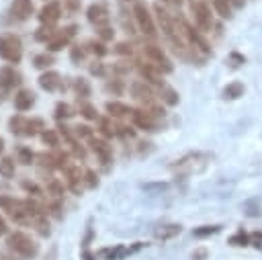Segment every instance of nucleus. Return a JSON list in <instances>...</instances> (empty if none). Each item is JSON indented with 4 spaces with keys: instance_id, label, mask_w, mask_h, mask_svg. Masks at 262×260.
I'll return each instance as SVG.
<instances>
[{
    "instance_id": "423d86ee",
    "label": "nucleus",
    "mask_w": 262,
    "mask_h": 260,
    "mask_svg": "<svg viewBox=\"0 0 262 260\" xmlns=\"http://www.w3.org/2000/svg\"><path fill=\"white\" fill-rule=\"evenodd\" d=\"M141 51H143L147 63L154 66L158 72H162V74H172L174 66H172V61L168 59V55L164 53V49H162L160 45H156V43H145V45L141 47Z\"/></svg>"
},
{
    "instance_id": "f704fd0d",
    "label": "nucleus",
    "mask_w": 262,
    "mask_h": 260,
    "mask_svg": "<svg viewBox=\"0 0 262 260\" xmlns=\"http://www.w3.org/2000/svg\"><path fill=\"white\" fill-rule=\"evenodd\" d=\"M221 231V225H201V227H194L192 235L194 237H209V235H215Z\"/></svg>"
},
{
    "instance_id": "37998d69",
    "label": "nucleus",
    "mask_w": 262,
    "mask_h": 260,
    "mask_svg": "<svg viewBox=\"0 0 262 260\" xmlns=\"http://www.w3.org/2000/svg\"><path fill=\"white\" fill-rule=\"evenodd\" d=\"M227 63H229L231 68H237V66H242V63H246V57H244L242 53H237V51H231L229 57H227Z\"/></svg>"
},
{
    "instance_id": "c85d7f7f",
    "label": "nucleus",
    "mask_w": 262,
    "mask_h": 260,
    "mask_svg": "<svg viewBox=\"0 0 262 260\" xmlns=\"http://www.w3.org/2000/svg\"><path fill=\"white\" fill-rule=\"evenodd\" d=\"M78 111H80V115H82L84 119H88V121H98V119H100L98 113H96V109H94L88 100H78Z\"/></svg>"
},
{
    "instance_id": "09e8293b",
    "label": "nucleus",
    "mask_w": 262,
    "mask_h": 260,
    "mask_svg": "<svg viewBox=\"0 0 262 260\" xmlns=\"http://www.w3.org/2000/svg\"><path fill=\"white\" fill-rule=\"evenodd\" d=\"M106 90H108V92H115V94H121V90H123L121 80L115 78V82H108V84H106Z\"/></svg>"
},
{
    "instance_id": "473e14b6",
    "label": "nucleus",
    "mask_w": 262,
    "mask_h": 260,
    "mask_svg": "<svg viewBox=\"0 0 262 260\" xmlns=\"http://www.w3.org/2000/svg\"><path fill=\"white\" fill-rule=\"evenodd\" d=\"M41 139H43L45 145H49V147H53V149H57V145H59V133H57L55 129H45V131L41 133Z\"/></svg>"
},
{
    "instance_id": "f257e3e1",
    "label": "nucleus",
    "mask_w": 262,
    "mask_h": 260,
    "mask_svg": "<svg viewBox=\"0 0 262 260\" xmlns=\"http://www.w3.org/2000/svg\"><path fill=\"white\" fill-rule=\"evenodd\" d=\"M6 244H8V248L16 256H20L25 260H33V258L39 256V244L29 233H25V231H12V233H8Z\"/></svg>"
},
{
    "instance_id": "4be33fe9",
    "label": "nucleus",
    "mask_w": 262,
    "mask_h": 260,
    "mask_svg": "<svg viewBox=\"0 0 262 260\" xmlns=\"http://www.w3.org/2000/svg\"><path fill=\"white\" fill-rule=\"evenodd\" d=\"M27 119H29V117H23V115L10 117V121H8L10 133H12V135H25V137H27Z\"/></svg>"
},
{
    "instance_id": "0eeeda50",
    "label": "nucleus",
    "mask_w": 262,
    "mask_h": 260,
    "mask_svg": "<svg viewBox=\"0 0 262 260\" xmlns=\"http://www.w3.org/2000/svg\"><path fill=\"white\" fill-rule=\"evenodd\" d=\"M190 14H192L199 31L209 33L213 29V14H211V8L205 0H192L190 2Z\"/></svg>"
},
{
    "instance_id": "4468645a",
    "label": "nucleus",
    "mask_w": 262,
    "mask_h": 260,
    "mask_svg": "<svg viewBox=\"0 0 262 260\" xmlns=\"http://www.w3.org/2000/svg\"><path fill=\"white\" fill-rule=\"evenodd\" d=\"M39 20L41 25H55L61 18V4L57 0H49L41 10H39Z\"/></svg>"
},
{
    "instance_id": "a211bd4d",
    "label": "nucleus",
    "mask_w": 262,
    "mask_h": 260,
    "mask_svg": "<svg viewBox=\"0 0 262 260\" xmlns=\"http://www.w3.org/2000/svg\"><path fill=\"white\" fill-rule=\"evenodd\" d=\"M35 104V92L29 90V88H20L16 94H14V109L18 113H25V111H31V106Z\"/></svg>"
},
{
    "instance_id": "9d476101",
    "label": "nucleus",
    "mask_w": 262,
    "mask_h": 260,
    "mask_svg": "<svg viewBox=\"0 0 262 260\" xmlns=\"http://www.w3.org/2000/svg\"><path fill=\"white\" fill-rule=\"evenodd\" d=\"M86 18H88V23H90V25H94L96 29L108 27V23H111V14H108L106 4H102V2L90 4V6H88V10H86Z\"/></svg>"
},
{
    "instance_id": "c03bdc74",
    "label": "nucleus",
    "mask_w": 262,
    "mask_h": 260,
    "mask_svg": "<svg viewBox=\"0 0 262 260\" xmlns=\"http://www.w3.org/2000/svg\"><path fill=\"white\" fill-rule=\"evenodd\" d=\"M98 37H100V41H113L115 31L111 27H102V29H98Z\"/></svg>"
},
{
    "instance_id": "3c124183",
    "label": "nucleus",
    "mask_w": 262,
    "mask_h": 260,
    "mask_svg": "<svg viewBox=\"0 0 262 260\" xmlns=\"http://www.w3.org/2000/svg\"><path fill=\"white\" fill-rule=\"evenodd\" d=\"M207 258V250H196L192 252V260H205Z\"/></svg>"
},
{
    "instance_id": "1a4fd4ad",
    "label": "nucleus",
    "mask_w": 262,
    "mask_h": 260,
    "mask_svg": "<svg viewBox=\"0 0 262 260\" xmlns=\"http://www.w3.org/2000/svg\"><path fill=\"white\" fill-rule=\"evenodd\" d=\"M76 25H68V27H63V29H57L55 31V35L51 37V41L47 43V51H59V49H63V47H68L70 43H72V39L76 37Z\"/></svg>"
},
{
    "instance_id": "13d9d810",
    "label": "nucleus",
    "mask_w": 262,
    "mask_h": 260,
    "mask_svg": "<svg viewBox=\"0 0 262 260\" xmlns=\"http://www.w3.org/2000/svg\"><path fill=\"white\" fill-rule=\"evenodd\" d=\"M190 2H192V0H190Z\"/></svg>"
},
{
    "instance_id": "f8f14e48",
    "label": "nucleus",
    "mask_w": 262,
    "mask_h": 260,
    "mask_svg": "<svg viewBox=\"0 0 262 260\" xmlns=\"http://www.w3.org/2000/svg\"><path fill=\"white\" fill-rule=\"evenodd\" d=\"M88 145H90V149L94 151V156L100 160V164H102L104 168H108L111 162H113V147L108 145V141H106L104 137H92V139L88 141Z\"/></svg>"
},
{
    "instance_id": "2f4dec72",
    "label": "nucleus",
    "mask_w": 262,
    "mask_h": 260,
    "mask_svg": "<svg viewBox=\"0 0 262 260\" xmlns=\"http://www.w3.org/2000/svg\"><path fill=\"white\" fill-rule=\"evenodd\" d=\"M86 49H88V51H92L96 57H104V55L108 53V49H106L104 41H100V39H98V41H96V39L88 41V43H86Z\"/></svg>"
},
{
    "instance_id": "79ce46f5",
    "label": "nucleus",
    "mask_w": 262,
    "mask_h": 260,
    "mask_svg": "<svg viewBox=\"0 0 262 260\" xmlns=\"http://www.w3.org/2000/svg\"><path fill=\"white\" fill-rule=\"evenodd\" d=\"M84 182H86L88 188H96V186H98V176H96V172L90 170V168H86V170H84Z\"/></svg>"
},
{
    "instance_id": "ddd939ff",
    "label": "nucleus",
    "mask_w": 262,
    "mask_h": 260,
    "mask_svg": "<svg viewBox=\"0 0 262 260\" xmlns=\"http://www.w3.org/2000/svg\"><path fill=\"white\" fill-rule=\"evenodd\" d=\"M33 10H35V8H33V0H12L8 14H10V20L23 23V20L31 18Z\"/></svg>"
},
{
    "instance_id": "6e6552de",
    "label": "nucleus",
    "mask_w": 262,
    "mask_h": 260,
    "mask_svg": "<svg viewBox=\"0 0 262 260\" xmlns=\"http://www.w3.org/2000/svg\"><path fill=\"white\" fill-rule=\"evenodd\" d=\"M20 84V74L12 66L0 68V100H4Z\"/></svg>"
},
{
    "instance_id": "8fccbe9b",
    "label": "nucleus",
    "mask_w": 262,
    "mask_h": 260,
    "mask_svg": "<svg viewBox=\"0 0 262 260\" xmlns=\"http://www.w3.org/2000/svg\"><path fill=\"white\" fill-rule=\"evenodd\" d=\"M90 74H92V76H104V66H102L100 61H94V63L90 66Z\"/></svg>"
},
{
    "instance_id": "f03ea898",
    "label": "nucleus",
    "mask_w": 262,
    "mask_h": 260,
    "mask_svg": "<svg viewBox=\"0 0 262 260\" xmlns=\"http://www.w3.org/2000/svg\"><path fill=\"white\" fill-rule=\"evenodd\" d=\"M131 8H133V20H135L137 29H139L145 37L154 39V37L158 35V31H156L158 25H156L154 14L149 12V6H147L143 0H135V2L131 4Z\"/></svg>"
},
{
    "instance_id": "a19ab883",
    "label": "nucleus",
    "mask_w": 262,
    "mask_h": 260,
    "mask_svg": "<svg viewBox=\"0 0 262 260\" xmlns=\"http://www.w3.org/2000/svg\"><path fill=\"white\" fill-rule=\"evenodd\" d=\"M20 186L29 192V194H35V197H41L43 194V188L37 184V182H33V180H29V178H25L23 182H20Z\"/></svg>"
},
{
    "instance_id": "c9c22d12",
    "label": "nucleus",
    "mask_w": 262,
    "mask_h": 260,
    "mask_svg": "<svg viewBox=\"0 0 262 260\" xmlns=\"http://www.w3.org/2000/svg\"><path fill=\"white\" fill-rule=\"evenodd\" d=\"M37 160H39V166L43 168V170H53V168H57V162H55V156L53 154H37Z\"/></svg>"
},
{
    "instance_id": "bb28decb",
    "label": "nucleus",
    "mask_w": 262,
    "mask_h": 260,
    "mask_svg": "<svg viewBox=\"0 0 262 260\" xmlns=\"http://www.w3.org/2000/svg\"><path fill=\"white\" fill-rule=\"evenodd\" d=\"M14 170H16L14 158L2 156V158H0V176H2V178H12V176H14Z\"/></svg>"
},
{
    "instance_id": "9b49d317",
    "label": "nucleus",
    "mask_w": 262,
    "mask_h": 260,
    "mask_svg": "<svg viewBox=\"0 0 262 260\" xmlns=\"http://www.w3.org/2000/svg\"><path fill=\"white\" fill-rule=\"evenodd\" d=\"M131 121H133V125H135L137 129H141V131H147V133L158 131V117L151 115V113L145 111V109H135L133 115H131Z\"/></svg>"
},
{
    "instance_id": "393cba45",
    "label": "nucleus",
    "mask_w": 262,
    "mask_h": 260,
    "mask_svg": "<svg viewBox=\"0 0 262 260\" xmlns=\"http://www.w3.org/2000/svg\"><path fill=\"white\" fill-rule=\"evenodd\" d=\"M53 63H55V59H53L51 51H43V53H37V55L33 57V66H35L37 70H45V72H47Z\"/></svg>"
},
{
    "instance_id": "39448f33",
    "label": "nucleus",
    "mask_w": 262,
    "mask_h": 260,
    "mask_svg": "<svg viewBox=\"0 0 262 260\" xmlns=\"http://www.w3.org/2000/svg\"><path fill=\"white\" fill-rule=\"evenodd\" d=\"M0 57L8 63H20L23 41L14 33H0Z\"/></svg>"
},
{
    "instance_id": "cd10ccee",
    "label": "nucleus",
    "mask_w": 262,
    "mask_h": 260,
    "mask_svg": "<svg viewBox=\"0 0 262 260\" xmlns=\"http://www.w3.org/2000/svg\"><path fill=\"white\" fill-rule=\"evenodd\" d=\"M244 94V84L242 82H229L225 88H223V98H229V100H235Z\"/></svg>"
},
{
    "instance_id": "7c9ffc66",
    "label": "nucleus",
    "mask_w": 262,
    "mask_h": 260,
    "mask_svg": "<svg viewBox=\"0 0 262 260\" xmlns=\"http://www.w3.org/2000/svg\"><path fill=\"white\" fill-rule=\"evenodd\" d=\"M74 115V109L68 104V102H57L55 104V109H53V117L57 119V121H66V119H70Z\"/></svg>"
},
{
    "instance_id": "de8ad7c7",
    "label": "nucleus",
    "mask_w": 262,
    "mask_h": 260,
    "mask_svg": "<svg viewBox=\"0 0 262 260\" xmlns=\"http://www.w3.org/2000/svg\"><path fill=\"white\" fill-rule=\"evenodd\" d=\"M115 53H119V55H131V53H133V49H131V45H129V43H119V45L115 47Z\"/></svg>"
},
{
    "instance_id": "f3484780",
    "label": "nucleus",
    "mask_w": 262,
    "mask_h": 260,
    "mask_svg": "<svg viewBox=\"0 0 262 260\" xmlns=\"http://www.w3.org/2000/svg\"><path fill=\"white\" fill-rule=\"evenodd\" d=\"M63 178H66V186L72 190V192H80V186H82V182H84V172H80V168L78 166H66L63 168Z\"/></svg>"
},
{
    "instance_id": "49530a36",
    "label": "nucleus",
    "mask_w": 262,
    "mask_h": 260,
    "mask_svg": "<svg viewBox=\"0 0 262 260\" xmlns=\"http://www.w3.org/2000/svg\"><path fill=\"white\" fill-rule=\"evenodd\" d=\"M63 8H66L70 14H74V12L80 10V0H63Z\"/></svg>"
},
{
    "instance_id": "6e6d98bb",
    "label": "nucleus",
    "mask_w": 262,
    "mask_h": 260,
    "mask_svg": "<svg viewBox=\"0 0 262 260\" xmlns=\"http://www.w3.org/2000/svg\"><path fill=\"white\" fill-rule=\"evenodd\" d=\"M133 2H135V0H119L121 6H129V4H133Z\"/></svg>"
},
{
    "instance_id": "2eb2a0df",
    "label": "nucleus",
    "mask_w": 262,
    "mask_h": 260,
    "mask_svg": "<svg viewBox=\"0 0 262 260\" xmlns=\"http://www.w3.org/2000/svg\"><path fill=\"white\" fill-rule=\"evenodd\" d=\"M39 86L47 92H55V90H61L63 88V80H61V74L55 72V70H47L39 76Z\"/></svg>"
},
{
    "instance_id": "20e7f679",
    "label": "nucleus",
    "mask_w": 262,
    "mask_h": 260,
    "mask_svg": "<svg viewBox=\"0 0 262 260\" xmlns=\"http://www.w3.org/2000/svg\"><path fill=\"white\" fill-rule=\"evenodd\" d=\"M0 209L6 211V215L14 221V223H20V225H31V215H29V209H27V201H20V199H14L10 194H0Z\"/></svg>"
},
{
    "instance_id": "aec40b11",
    "label": "nucleus",
    "mask_w": 262,
    "mask_h": 260,
    "mask_svg": "<svg viewBox=\"0 0 262 260\" xmlns=\"http://www.w3.org/2000/svg\"><path fill=\"white\" fill-rule=\"evenodd\" d=\"M135 109H131L129 104L125 102H119V100H108L106 102V113L108 117H131Z\"/></svg>"
},
{
    "instance_id": "b1692460",
    "label": "nucleus",
    "mask_w": 262,
    "mask_h": 260,
    "mask_svg": "<svg viewBox=\"0 0 262 260\" xmlns=\"http://www.w3.org/2000/svg\"><path fill=\"white\" fill-rule=\"evenodd\" d=\"M182 231V227L178 225V223H168V225H162V227H158L156 229V237L158 240H172L174 235H178Z\"/></svg>"
},
{
    "instance_id": "6ab92c4d",
    "label": "nucleus",
    "mask_w": 262,
    "mask_h": 260,
    "mask_svg": "<svg viewBox=\"0 0 262 260\" xmlns=\"http://www.w3.org/2000/svg\"><path fill=\"white\" fill-rule=\"evenodd\" d=\"M72 90L76 92L78 100H86V98L92 94V86H90V82H88L86 78H82V76H78V78L72 80Z\"/></svg>"
},
{
    "instance_id": "412c9836",
    "label": "nucleus",
    "mask_w": 262,
    "mask_h": 260,
    "mask_svg": "<svg viewBox=\"0 0 262 260\" xmlns=\"http://www.w3.org/2000/svg\"><path fill=\"white\" fill-rule=\"evenodd\" d=\"M158 92V98L164 102V104H168V106H174V104H178V92L172 88V86H168V84H164L160 90H156Z\"/></svg>"
},
{
    "instance_id": "5fc2aeb1",
    "label": "nucleus",
    "mask_w": 262,
    "mask_h": 260,
    "mask_svg": "<svg viewBox=\"0 0 262 260\" xmlns=\"http://www.w3.org/2000/svg\"><path fill=\"white\" fill-rule=\"evenodd\" d=\"M231 2V6H235V8H242L244 6V0H229Z\"/></svg>"
},
{
    "instance_id": "e433bc0d",
    "label": "nucleus",
    "mask_w": 262,
    "mask_h": 260,
    "mask_svg": "<svg viewBox=\"0 0 262 260\" xmlns=\"http://www.w3.org/2000/svg\"><path fill=\"white\" fill-rule=\"evenodd\" d=\"M70 59L74 63H82L86 59V47L84 45H72L70 47Z\"/></svg>"
},
{
    "instance_id": "ea45409f",
    "label": "nucleus",
    "mask_w": 262,
    "mask_h": 260,
    "mask_svg": "<svg viewBox=\"0 0 262 260\" xmlns=\"http://www.w3.org/2000/svg\"><path fill=\"white\" fill-rule=\"evenodd\" d=\"M74 129V135L78 137V139H86V141H90L92 137H94V131L88 127V125H76V127H72Z\"/></svg>"
},
{
    "instance_id": "4c0bfd02",
    "label": "nucleus",
    "mask_w": 262,
    "mask_h": 260,
    "mask_svg": "<svg viewBox=\"0 0 262 260\" xmlns=\"http://www.w3.org/2000/svg\"><path fill=\"white\" fill-rule=\"evenodd\" d=\"M47 192L53 194L55 199H59V197L63 194V182L57 180V178H49V180H47Z\"/></svg>"
},
{
    "instance_id": "c756f323",
    "label": "nucleus",
    "mask_w": 262,
    "mask_h": 260,
    "mask_svg": "<svg viewBox=\"0 0 262 260\" xmlns=\"http://www.w3.org/2000/svg\"><path fill=\"white\" fill-rule=\"evenodd\" d=\"M55 31H57V29H55L53 25H41V27L37 29V33H35V39H37V41H43V43L47 45V43L51 41V37L55 35Z\"/></svg>"
},
{
    "instance_id": "4d7b16f0",
    "label": "nucleus",
    "mask_w": 262,
    "mask_h": 260,
    "mask_svg": "<svg viewBox=\"0 0 262 260\" xmlns=\"http://www.w3.org/2000/svg\"><path fill=\"white\" fill-rule=\"evenodd\" d=\"M2 151H4V139L0 137V154H2Z\"/></svg>"
},
{
    "instance_id": "a878e982",
    "label": "nucleus",
    "mask_w": 262,
    "mask_h": 260,
    "mask_svg": "<svg viewBox=\"0 0 262 260\" xmlns=\"http://www.w3.org/2000/svg\"><path fill=\"white\" fill-rule=\"evenodd\" d=\"M35 160H37V156L31 151V147H25V145L16 147V162H20L23 166H31V164H35Z\"/></svg>"
},
{
    "instance_id": "72a5a7b5",
    "label": "nucleus",
    "mask_w": 262,
    "mask_h": 260,
    "mask_svg": "<svg viewBox=\"0 0 262 260\" xmlns=\"http://www.w3.org/2000/svg\"><path fill=\"white\" fill-rule=\"evenodd\" d=\"M211 4H213V8L217 10L219 16H223V18L231 16V2L229 0H211Z\"/></svg>"
},
{
    "instance_id": "dca6fc26",
    "label": "nucleus",
    "mask_w": 262,
    "mask_h": 260,
    "mask_svg": "<svg viewBox=\"0 0 262 260\" xmlns=\"http://www.w3.org/2000/svg\"><path fill=\"white\" fill-rule=\"evenodd\" d=\"M143 244L141 242H137L133 248H127V246H115V248H104V250H100L96 256H100V258H104V260H121V258H125V256H129V254H133V252H137L139 248H141Z\"/></svg>"
},
{
    "instance_id": "a18cd8bd",
    "label": "nucleus",
    "mask_w": 262,
    "mask_h": 260,
    "mask_svg": "<svg viewBox=\"0 0 262 260\" xmlns=\"http://www.w3.org/2000/svg\"><path fill=\"white\" fill-rule=\"evenodd\" d=\"M250 244H252L256 250H262V231H252V233H250Z\"/></svg>"
},
{
    "instance_id": "603ef678",
    "label": "nucleus",
    "mask_w": 262,
    "mask_h": 260,
    "mask_svg": "<svg viewBox=\"0 0 262 260\" xmlns=\"http://www.w3.org/2000/svg\"><path fill=\"white\" fill-rule=\"evenodd\" d=\"M6 231H8V227H6V221L0 217V235H4Z\"/></svg>"
},
{
    "instance_id": "58836bf2",
    "label": "nucleus",
    "mask_w": 262,
    "mask_h": 260,
    "mask_svg": "<svg viewBox=\"0 0 262 260\" xmlns=\"http://www.w3.org/2000/svg\"><path fill=\"white\" fill-rule=\"evenodd\" d=\"M229 244H231V246H237V248H242V246H250V235H248L244 229H239L237 233H233V235L229 237Z\"/></svg>"
},
{
    "instance_id": "7ed1b4c3",
    "label": "nucleus",
    "mask_w": 262,
    "mask_h": 260,
    "mask_svg": "<svg viewBox=\"0 0 262 260\" xmlns=\"http://www.w3.org/2000/svg\"><path fill=\"white\" fill-rule=\"evenodd\" d=\"M209 160H211V154L207 151H190L180 160H176L170 168L178 174H192V172H201L209 164Z\"/></svg>"
},
{
    "instance_id": "5701e85b",
    "label": "nucleus",
    "mask_w": 262,
    "mask_h": 260,
    "mask_svg": "<svg viewBox=\"0 0 262 260\" xmlns=\"http://www.w3.org/2000/svg\"><path fill=\"white\" fill-rule=\"evenodd\" d=\"M98 131H100V135H102L104 139L119 135V127H117L108 117H100V119H98Z\"/></svg>"
},
{
    "instance_id": "864d4df0",
    "label": "nucleus",
    "mask_w": 262,
    "mask_h": 260,
    "mask_svg": "<svg viewBox=\"0 0 262 260\" xmlns=\"http://www.w3.org/2000/svg\"><path fill=\"white\" fill-rule=\"evenodd\" d=\"M162 2H166V4H172V6H180V4H182V0H162Z\"/></svg>"
}]
</instances>
